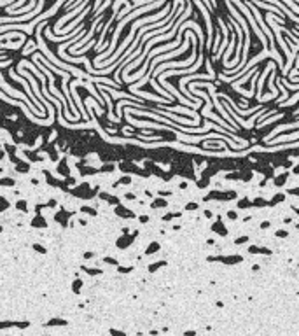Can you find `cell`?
Wrapping results in <instances>:
<instances>
[{
  "label": "cell",
  "instance_id": "1",
  "mask_svg": "<svg viewBox=\"0 0 299 336\" xmlns=\"http://www.w3.org/2000/svg\"><path fill=\"white\" fill-rule=\"evenodd\" d=\"M285 2H287V6L290 7V9H292L294 12H297V14H299V7L296 6V2H294V0H285Z\"/></svg>",
  "mask_w": 299,
  "mask_h": 336
},
{
  "label": "cell",
  "instance_id": "2",
  "mask_svg": "<svg viewBox=\"0 0 299 336\" xmlns=\"http://www.w3.org/2000/svg\"><path fill=\"white\" fill-rule=\"evenodd\" d=\"M212 6H217V4H215V0H212Z\"/></svg>",
  "mask_w": 299,
  "mask_h": 336
}]
</instances>
